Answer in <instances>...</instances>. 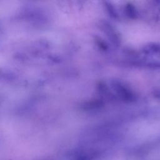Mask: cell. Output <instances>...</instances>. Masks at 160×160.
<instances>
[{"label": "cell", "instance_id": "6da1fadb", "mask_svg": "<svg viewBox=\"0 0 160 160\" xmlns=\"http://www.w3.org/2000/svg\"><path fill=\"white\" fill-rule=\"evenodd\" d=\"M142 52L160 58V44L154 42H149L142 47Z\"/></svg>", "mask_w": 160, "mask_h": 160}]
</instances>
